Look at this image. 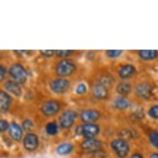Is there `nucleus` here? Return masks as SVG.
Listing matches in <instances>:
<instances>
[{
  "label": "nucleus",
  "instance_id": "f257e3e1",
  "mask_svg": "<svg viewBox=\"0 0 158 158\" xmlns=\"http://www.w3.org/2000/svg\"><path fill=\"white\" fill-rule=\"evenodd\" d=\"M77 69L76 63L71 59H61L56 65L55 71L58 77L67 78L72 75Z\"/></svg>",
  "mask_w": 158,
  "mask_h": 158
},
{
  "label": "nucleus",
  "instance_id": "f03ea898",
  "mask_svg": "<svg viewBox=\"0 0 158 158\" xmlns=\"http://www.w3.org/2000/svg\"><path fill=\"white\" fill-rule=\"evenodd\" d=\"M8 73L13 81L18 82L20 85H24L27 81V72L23 65L20 63H15L11 65Z\"/></svg>",
  "mask_w": 158,
  "mask_h": 158
},
{
  "label": "nucleus",
  "instance_id": "7ed1b4c3",
  "mask_svg": "<svg viewBox=\"0 0 158 158\" xmlns=\"http://www.w3.org/2000/svg\"><path fill=\"white\" fill-rule=\"evenodd\" d=\"M110 147L119 158L127 157L130 152V146L127 140L123 138H116L110 143Z\"/></svg>",
  "mask_w": 158,
  "mask_h": 158
},
{
  "label": "nucleus",
  "instance_id": "20e7f679",
  "mask_svg": "<svg viewBox=\"0 0 158 158\" xmlns=\"http://www.w3.org/2000/svg\"><path fill=\"white\" fill-rule=\"evenodd\" d=\"M78 117L77 112L72 109H66L59 118V126L63 129H70L74 126Z\"/></svg>",
  "mask_w": 158,
  "mask_h": 158
},
{
  "label": "nucleus",
  "instance_id": "39448f33",
  "mask_svg": "<svg viewBox=\"0 0 158 158\" xmlns=\"http://www.w3.org/2000/svg\"><path fill=\"white\" fill-rule=\"evenodd\" d=\"M51 90L56 94H64L70 89V81L67 78H56L49 83Z\"/></svg>",
  "mask_w": 158,
  "mask_h": 158
},
{
  "label": "nucleus",
  "instance_id": "423d86ee",
  "mask_svg": "<svg viewBox=\"0 0 158 158\" xmlns=\"http://www.w3.org/2000/svg\"><path fill=\"white\" fill-rule=\"evenodd\" d=\"M61 104L56 99H48L45 101L41 106V112L43 116L47 118H52L56 116L60 110Z\"/></svg>",
  "mask_w": 158,
  "mask_h": 158
},
{
  "label": "nucleus",
  "instance_id": "0eeeda50",
  "mask_svg": "<svg viewBox=\"0 0 158 158\" xmlns=\"http://www.w3.org/2000/svg\"><path fill=\"white\" fill-rule=\"evenodd\" d=\"M103 143L97 138H87L84 139L81 143V148L84 152L95 153L101 150Z\"/></svg>",
  "mask_w": 158,
  "mask_h": 158
},
{
  "label": "nucleus",
  "instance_id": "6e6552de",
  "mask_svg": "<svg viewBox=\"0 0 158 158\" xmlns=\"http://www.w3.org/2000/svg\"><path fill=\"white\" fill-rule=\"evenodd\" d=\"M80 118L84 123H95L97 121L100 119L101 113L98 109H85L81 113Z\"/></svg>",
  "mask_w": 158,
  "mask_h": 158
},
{
  "label": "nucleus",
  "instance_id": "1a4fd4ad",
  "mask_svg": "<svg viewBox=\"0 0 158 158\" xmlns=\"http://www.w3.org/2000/svg\"><path fill=\"white\" fill-rule=\"evenodd\" d=\"M100 127L96 123H83L81 125V136L87 138H95L100 133Z\"/></svg>",
  "mask_w": 158,
  "mask_h": 158
},
{
  "label": "nucleus",
  "instance_id": "9d476101",
  "mask_svg": "<svg viewBox=\"0 0 158 158\" xmlns=\"http://www.w3.org/2000/svg\"><path fill=\"white\" fill-rule=\"evenodd\" d=\"M40 145L38 136L34 132H27L23 137V147L28 152H34Z\"/></svg>",
  "mask_w": 158,
  "mask_h": 158
},
{
  "label": "nucleus",
  "instance_id": "9b49d317",
  "mask_svg": "<svg viewBox=\"0 0 158 158\" xmlns=\"http://www.w3.org/2000/svg\"><path fill=\"white\" fill-rule=\"evenodd\" d=\"M91 93L92 95L98 100H104L109 97V88H107L106 86L103 85L98 82H96L93 84L91 87Z\"/></svg>",
  "mask_w": 158,
  "mask_h": 158
},
{
  "label": "nucleus",
  "instance_id": "f8f14e48",
  "mask_svg": "<svg viewBox=\"0 0 158 158\" xmlns=\"http://www.w3.org/2000/svg\"><path fill=\"white\" fill-rule=\"evenodd\" d=\"M135 94L138 98L148 99L152 96V87L150 84L147 83V82H142V83L137 84L135 87Z\"/></svg>",
  "mask_w": 158,
  "mask_h": 158
},
{
  "label": "nucleus",
  "instance_id": "ddd939ff",
  "mask_svg": "<svg viewBox=\"0 0 158 158\" xmlns=\"http://www.w3.org/2000/svg\"><path fill=\"white\" fill-rule=\"evenodd\" d=\"M8 132H9V136L11 137V138L16 142H20L23 138V127L18 124V123L14 122V121L10 123Z\"/></svg>",
  "mask_w": 158,
  "mask_h": 158
},
{
  "label": "nucleus",
  "instance_id": "4468645a",
  "mask_svg": "<svg viewBox=\"0 0 158 158\" xmlns=\"http://www.w3.org/2000/svg\"><path fill=\"white\" fill-rule=\"evenodd\" d=\"M136 73V68L132 64H125L122 65L118 70V77L122 81H127L135 75Z\"/></svg>",
  "mask_w": 158,
  "mask_h": 158
},
{
  "label": "nucleus",
  "instance_id": "2eb2a0df",
  "mask_svg": "<svg viewBox=\"0 0 158 158\" xmlns=\"http://www.w3.org/2000/svg\"><path fill=\"white\" fill-rule=\"evenodd\" d=\"M4 88L8 94H11L15 97H20L23 94V89L20 84H18L13 80L6 81L4 84Z\"/></svg>",
  "mask_w": 158,
  "mask_h": 158
},
{
  "label": "nucleus",
  "instance_id": "dca6fc26",
  "mask_svg": "<svg viewBox=\"0 0 158 158\" xmlns=\"http://www.w3.org/2000/svg\"><path fill=\"white\" fill-rule=\"evenodd\" d=\"M13 104V98L8 92L0 90V112L5 113Z\"/></svg>",
  "mask_w": 158,
  "mask_h": 158
},
{
  "label": "nucleus",
  "instance_id": "f3484780",
  "mask_svg": "<svg viewBox=\"0 0 158 158\" xmlns=\"http://www.w3.org/2000/svg\"><path fill=\"white\" fill-rule=\"evenodd\" d=\"M132 89V84L127 81H121L116 85V92L122 97H127Z\"/></svg>",
  "mask_w": 158,
  "mask_h": 158
},
{
  "label": "nucleus",
  "instance_id": "a211bd4d",
  "mask_svg": "<svg viewBox=\"0 0 158 158\" xmlns=\"http://www.w3.org/2000/svg\"><path fill=\"white\" fill-rule=\"evenodd\" d=\"M113 106L117 110H121V111H124L129 109L131 106L130 102L128 101L126 97H122V96H118L114 99L113 102Z\"/></svg>",
  "mask_w": 158,
  "mask_h": 158
},
{
  "label": "nucleus",
  "instance_id": "6ab92c4d",
  "mask_svg": "<svg viewBox=\"0 0 158 158\" xmlns=\"http://www.w3.org/2000/svg\"><path fill=\"white\" fill-rule=\"evenodd\" d=\"M138 56L143 60H153L158 56V52L156 50H141L138 51Z\"/></svg>",
  "mask_w": 158,
  "mask_h": 158
},
{
  "label": "nucleus",
  "instance_id": "aec40b11",
  "mask_svg": "<svg viewBox=\"0 0 158 158\" xmlns=\"http://www.w3.org/2000/svg\"><path fill=\"white\" fill-rule=\"evenodd\" d=\"M74 150V145L70 143H64L56 148V153L60 156H65L71 153Z\"/></svg>",
  "mask_w": 158,
  "mask_h": 158
},
{
  "label": "nucleus",
  "instance_id": "412c9836",
  "mask_svg": "<svg viewBox=\"0 0 158 158\" xmlns=\"http://www.w3.org/2000/svg\"><path fill=\"white\" fill-rule=\"evenodd\" d=\"M98 83H100L103 85L106 86L107 88H109V86L113 85L115 82V80H114V77L113 75H109V74H104L102 75L98 79Z\"/></svg>",
  "mask_w": 158,
  "mask_h": 158
},
{
  "label": "nucleus",
  "instance_id": "4be33fe9",
  "mask_svg": "<svg viewBox=\"0 0 158 158\" xmlns=\"http://www.w3.org/2000/svg\"><path fill=\"white\" fill-rule=\"evenodd\" d=\"M45 128H46V132L49 136H56L59 132L60 126L56 121H52L47 123Z\"/></svg>",
  "mask_w": 158,
  "mask_h": 158
},
{
  "label": "nucleus",
  "instance_id": "5701e85b",
  "mask_svg": "<svg viewBox=\"0 0 158 158\" xmlns=\"http://www.w3.org/2000/svg\"><path fill=\"white\" fill-rule=\"evenodd\" d=\"M75 54V51H70V50H60V51H56L55 55L56 57L60 59H66L68 57L72 56Z\"/></svg>",
  "mask_w": 158,
  "mask_h": 158
},
{
  "label": "nucleus",
  "instance_id": "b1692460",
  "mask_svg": "<svg viewBox=\"0 0 158 158\" xmlns=\"http://www.w3.org/2000/svg\"><path fill=\"white\" fill-rule=\"evenodd\" d=\"M149 140L150 143L155 147L156 149H158V132L152 130L149 132Z\"/></svg>",
  "mask_w": 158,
  "mask_h": 158
},
{
  "label": "nucleus",
  "instance_id": "393cba45",
  "mask_svg": "<svg viewBox=\"0 0 158 158\" xmlns=\"http://www.w3.org/2000/svg\"><path fill=\"white\" fill-rule=\"evenodd\" d=\"M123 51L122 50H108L106 51V56L109 58H111V59H116V58H118V57L123 54Z\"/></svg>",
  "mask_w": 158,
  "mask_h": 158
},
{
  "label": "nucleus",
  "instance_id": "a878e982",
  "mask_svg": "<svg viewBox=\"0 0 158 158\" xmlns=\"http://www.w3.org/2000/svg\"><path fill=\"white\" fill-rule=\"evenodd\" d=\"M22 126H23V129L24 131H27V132H29L31 131V130L34 128V123L31 121V119H29V118H27V119L23 120V122L22 123Z\"/></svg>",
  "mask_w": 158,
  "mask_h": 158
},
{
  "label": "nucleus",
  "instance_id": "bb28decb",
  "mask_svg": "<svg viewBox=\"0 0 158 158\" xmlns=\"http://www.w3.org/2000/svg\"><path fill=\"white\" fill-rule=\"evenodd\" d=\"M75 92H76V94H79V95H83V94H86V92H87V86H86L85 84H79L77 85V87H76Z\"/></svg>",
  "mask_w": 158,
  "mask_h": 158
},
{
  "label": "nucleus",
  "instance_id": "cd10ccee",
  "mask_svg": "<svg viewBox=\"0 0 158 158\" xmlns=\"http://www.w3.org/2000/svg\"><path fill=\"white\" fill-rule=\"evenodd\" d=\"M148 114L154 119H158V105H153L150 108Z\"/></svg>",
  "mask_w": 158,
  "mask_h": 158
},
{
  "label": "nucleus",
  "instance_id": "c85d7f7f",
  "mask_svg": "<svg viewBox=\"0 0 158 158\" xmlns=\"http://www.w3.org/2000/svg\"><path fill=\"white\" fill-rule=\"evenodd\" d=\"M10 123L5 119H0V133L5 132L7 130L9 129Z\"/></svg>",
  "mask_w": 158,
  "mask_h": 158
},
{
  "label": "nucleus",
  "instance_id": "c756f323",
  "mask_svg": "<svg viewBox=\"0 0 158 158\" xmlns=\"http://www.w3.org/2000/svg\"><path fill=\"white\" fill-rule=\"evenodd\" d=\"M7 75H8V70L6 66L0 64V82L5 80Z\"/></svg>",
  "mask_w": 158,
  "mask_h": 158
},
{
  "label": "nucleus",
  "instance_id": "7c9ffc66",
  "mask_svg": "<svg viewBox=\"0 0 158 158\" xmlns=\"http://www.w3.org/2000/svg\"><path fill=\"white\" fill-rule=\"evenodd\" d=\"M55 52L56 51H53V50H46V51L42 50V51H40V54L46 58H51L55 55Z\"/></svg>",
  "mask_w": 158,
  "mask_h": 158
},
{
  "label": "nucleus",
  "instance_id": "2f4dec72",
  "mask_svg": "<svg viewBox=\"0 0 158 158\" xmlns=\"http://www.w3.org/2000/svg\"><path fill=\"white\" fill-rule=\"evenodd\" d=\"M130 158H144L143 156L141 155V154H139V153H134L133 155L131 156Z\"/></svg>",
  "mask_w": 158,
  "mask_h": 158
},
{
  "label": "nucleus",
  "instance_id": "473e14b6",
  "mask_svg": "<svg viewBox=\"0 0 158 158\" xmlns=\"http://www.w3.org/2000/svg\"><path fill=\"white\" fill-rule=\"evenodd\" d=\"M150 158H158V153H153L150 156Z\"/></svg>",
  "mask_w": 158,
  "mask_h": 158
}]
</instances>
